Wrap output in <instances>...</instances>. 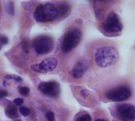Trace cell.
<instances>
[{
    "label": "cell",
    "instance_id": "cell-1",
    "mask_svg": "<svg viewBox=\"0 0 135 121\" xmlns=\"http://www.w3.org/2000/svg\"><path fill=\"white\" fill-rule=\"evenodd\" d=\"M96 65L101 69H109L115 65L119 59L117 48L110 43H101L94 51Z\"/></svg>",
    "mask_w": 135,
    "mask_h": 121
},
{
    "label": "cell",
    "instance_id": "cell-23",
    "mask_svg": "<svg viewBox=\"0 0 135 121\" xmlns=\"http://www.w3.org/2000/svg\"><path fill=\"white\" fill-rule=\"evenodd\" d=\"M7 96V92L6 91H0V98L1 97H6Z\"/></svg>",
    "mask_w": 135,
    "mask_h": 121
},
{
    "label": "cell",
    "instance_id": "cell-19",
    "mask_svg": "<svg viewBox=\"0 0 135 121\" xmlns=\"http://www.w3.org/2000/svg\"><path fill=\"white\" fill-rule=\"evenodd\" d=\"M22 49L25 52H26V53L28 52V43L26 40H24L22 42Z\"/></svg>",
    "mask_w": 135,
    "mask_h": 121
},
{
    "label": "cell",
    "instance_id": "cell-13",
    "mask_svg": "<svg viewBox=\"0 0 135 121\" xmlns=\"http://www.w3.org/2000/svg\"><path fill=\"white\" fill-rule=\"evenodd\" d=\"M57 9H58L59 13L63 15V14H66V13H68V11H69V6L66 3H63L61 6H59V7L57 8Z\"/></svg>",
    "mask_w": 135,
    "mask_h": 121
},
{
    "label": "cell",
    "instance_id": "cell-20",
    "mask_svg": "<svg viewBox=\"0 0 135 121\" xmlns=\"http://www.w3.org/2000/svg\"><path fill=\"white\" fill-rule=\"evenodd\" d=\"M8 43V39L7 37L6 36H3V35H0V43L5 45Z\"/></svg>",
    "mask_w": 135,
    "mask_h": 121
},
{
    "label": "cell",
    "instance_id": "cell-2",
    "mask_svg": "<svg viewBox=\"0 0 135 121\" xmlns=\"http://www.w3.org/2000/svg\"><path fill=\"white\" fill-rule=\"evenodd\" d=\"M123 25L119 15L112 11L108 13L100 24L101 31L108 36H114L121 33Z\"/></svg>",
    "mask_w": 135,
    "mask_h": 121
},
{
    "label": "cell",
    "instance_id": "cell-15",
    "mask_svg": "<svg viewBox=\"0 0 135 121\" xmlns=\"http://www.w3.org/2000/svg\"><path fill=\"white\" fill-rule=\"evenodd\" d=\"M6 79L7 80H13L16 82H21L22 81V79L18 76H15V75H9V76H6Z\"/></svg>",
    "mask_w": 135,
    "mask_h": 121
},
{
    "label": "cell",
    "instance_id": "cell-24",
    "mask_svg": "<svg viewBox=\"0 0 135 121\" xmlns=\"http://www.w3.org/2000/svg\"><path fill=\"white\" fill-rule=\"evenodd\" d=\"M95 121H108V120L104 119V118H98V119L95 120Z\"/></svg>",
    "mask_w": 135,
    "mask_h": 121
},
{
    "label": "cell",
    "instance_id": "cell-12",
    "mask_svg": "<svg viewBox=\"0 0 135 121\" xmlns=\"http://www.w3.org/2000/svg\"><path fill=\"white\" fill-rule=\"evenodd\" d=\"M6 115L11 118V119H15V118H17L18 117V113H17V109L12 106H9L6 108Z\"/></svg>",
    "mask_w": 135,
    "mask_h": 121
},
{
    "label": "cell",
    "instance_id": "cell-3",
    "mask_svg": "<svg viewBox=\"0 0 135 121\" xmlns=\"http://www.w3.org/2000/svg\"><path fill=\"white\" fill-rule=\"evenodd\" d=\"M132 95L131 89L129 86L120 84L108 89L104 93V97L107 100L115 102H121L128 100Z\"/></svg>",
    "mask_w": 135,
    "mask_h": 121
},
{
    "label": "cell",
    "instance_id": "cell-16",
    "mask_svg": "<svg viewBox=\"0 0 135 121\" xmlns=\"http://www.w3.org/2000/svg\"><path fill=\"white\" fill-rule=\"evenodd\" d=\"M19 111H20L21 114L22 116H25V117L29 115V113H30L29 109H28V108H26V107H20Z\"/></svg>",
    "mask_w": 135,
    "mask_h": 121
},
{
    "label": "cell",
    "instance_id": "cell-9",
    "mask_svg": "<svg viewBox=\"0 0 135 121\" xmlns=\"http://www.w3.org/2000/svg\"><path fill=\"white\" fill-rule=\"evenodd\" d=\"M40 91L48 96L57 97L59 94V86L55 82H42L39 85Z\"/></svg>",
    "mask_w": 135,
    "mask_h": 121
},
{
    "label": "cell",
    "instance_id": "cell-14",
    "mask_svg": "<svg viewBox=\"0 0 135 121\" xmlns=\"http://www.w3.org/2000/svg\"><path fill=\"white\" fill-rule=\"evenodd\" d=\"M76 121H92V118H91V117H90L89 114L85 113V114H84V115L79 117L76 120Z\"/></svg>",
    "mask_w": 135,
    "mask_h": 121
},
{
    "label": "cell",
    "instance_id": "cell-10",
    "mask_svg": "<svg viewBox=\"0 0 135 121\" xmlns=\"http://www.w3.org/2000/svg\"><path fill=\"white\" fill-rule=\"evenodd\" d=\"M87 68H88V64H87V61L84 59H81L79 61H78L73 69H72V76L74 78V79H80L81 78L84 74L85 73L86 70H87Z\"/></svg>",
    "mask_w": 135,
    "mask_h": 121
},
{
    "label": "cell",
    "instance_id": "cell-11",
    "mask_svg": "<svg viewBox=\"0 0 135 121\" xmlns=\"http://www.w3.org/2000/svg\"><path fill=\"white\" fill-rule=\"evenodd\" d=\"M108 2H94V9H95V13L97 16V18L98 20H102V18L104 16V12H105V8H106V4Z\"/></svg>",
    "mask_w": 135,
    "mask_h": 121
},
{
    "label": "cell",
    "instance_id": "cell-21",
    "mask_svg": "<svg viewBox=\"0 0 135 121\" xmlns=\"http://www.w3.org/2000/svg\"><path fill=\"white\" fill-rule=\"evenodd\" d=\"M13 103H14L15 106H21L22 103H23V99H21V98H16V99L13 101Z\"/></svg>",
    "mask_w": 135,
    "mask_h": 121
},
{
    "label": "cell",
    "instance_id": "cell-5",
    "mask_svg": "<svg viewBox=\"0 0 135 121\" xmlns=\"http://www.w3.org/2000/svg\"><path fill=\"white\" fill-rule=\"evenodd\" d=\"M82 34L78 28L70 30L65 35L62 43V50L64 53H68L74 49L81 42Z\"/></svg>",
    "mask_w": 135,
    "mask_h": 121
},
{
    "label": "cell",
    "instance_id": "cell-7",
    "mask_svg": "<svg viewBox=\"0 0 135 121\" xmlns=\"http://www.w3.org/2000/svg\"><path fill=\"white\" fill-rule=\"evenodd\" d=\"M33 47L38 54H47L54 48L53 39L47 35H40L33 40Z\"/></svg>",
    "mask_w": 135,
    "mask_h": 121
},
{
    "label": "cell",
    "instance_id": "cell-18",
    "mask_svg": "<svg viewBox=\"0 0 135 121\" xmlns=\"http://www.w3.org/2000/svg\"><path fill=\"white\" fill-rule=\"evenodd\" d=\"M46 117L49 121H55V116L52 112H48L46 114Z\"/></svg>",
    "mask_w": 135,
    "mask_h": 121
},
{
    "label": "cell",
    "instance_id": "cell-6",
    "mask_svg": "<svg viewBox=\"0 0 135 121\" xmlns=\"http://www.w3.org/2000/svg\"><path fill=\"white\" fill-rule=\"evenodd\" d=\"M113 115L120 121H135V106L123 103L115 106Z\"/></svg>",
    "mask_w": 135,
    "mask_h": 121
},
{
    "label": "cell",
    "instance_id": "cell-22",
    "mask_svg": "<svg viewBox=\"0 0 135 121\" xmlns=\"http://www.w3.org/2000/svg\"><path fill=\"white\" fill-rule=\"evenodd\" d=\"M9 9L8 10L9 13H10V14H13V4L12 2H9Z\"/></svg>",
    "mask_w": 135,
    "mask_h": 121
},
{
    "label": "cell",
    "instance_id": "cell-4",
    "mask_svg": "<svg viewBox=\"0 0 135 121\" xmlns=\"http://www.w3.org/2000/svg\"><path fill=\"white\" fill-rule=\"evenodd\" d=\"M59 15V12L55 5L51 3H46L40 5L36 8L34 13L35 19L39 22H47L53 20Z\"/></svg>",
    "mask_w": 135,
    "mask_h": 121
},
{
    "label": "cell",
    "instance_id": "cell-17",
    "mask_svg": "<svg viewBox=\"0 0 135 121\" xmlns=\"http://www.w3.org/2000/svg\"><path fill=\"white\" fill-rule=\"evenodd\" d=\"M19 91L20 93L22 94V95H28V93H29V89L28 87H19Z\"/></svg>",
    "mask_w": 135,
    "mask_h": 121
},
{
    "label": "cell",
    "instance_id": "cell-8",
    "mask_svg": "<svg viewBox=\"0 0 135 121\" xmlns=\"http://www.w3.org/2000/svg\"><path fill=\"white\" fill-rule=\"evenodd\" d=\"M58 65V61L55 58L50 57L47 58L44 61H41L40 64L39 65H34L31 67V69L38 72L41 73H46L51 71H53Z\"/></svg>",
    "mask_w": 135,
    "mask_h": 121
}]
</instances>
